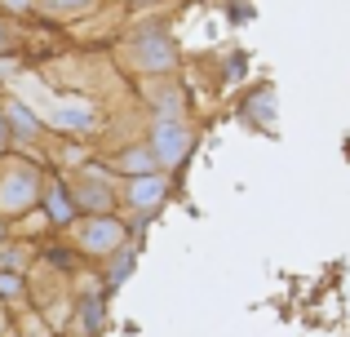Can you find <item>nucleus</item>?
I'll use <instances>...</instances> for the list:
<instances>
[{
	"label": "nucleus",
	"mask_w": 350,
	"mask_h": 337,
	"mask_svg": "<svg viewBox=\"0 0 350 337\" xmlns=\"http://www.w3.org/2000/svg\"><path fill=\"white\" fill-rule=\"evenodd\" d=\"M137 49H142V67H169L173 62V53H169V40H164V36H151V40H142L137 44Z\"/></svg>",
	"instance_id": "obj_4"
},
{
	"label": "nucleus",
	"mask_w": 350,
	"mask_h": 337,
	"mask_svg": "<svg viewBox=\"0 0 350 337\" xmlns=\"http://www.w3.org/2000/svg\"><path fill=\"white\" fill-rule=\"evenodd\" d=\"M85 244H89V249H98V253H107L111 244H120V222H107V217H103V222H94L85 231Z\"/></svg>",
	"instance_id": "obj_3"
},
{
	"label": "nucleus",
	"mask_w": 350,
	"mask_h": 337,
	"mask_svg": "<svg viewBox=\"0 0 350 337\" xmlns=\"http://www.w3.org/2000/svg\"><path fill=\"white\" fill-rule=\"evenodd\" d=\"M0 293H9V297H14V293H18V280H9V275H0Z\"/></svg>",
	"instance_id": "obj_11"
},
{
	"label": "nucleus",
	"mask_w": 350,
	"mask_h": 337,
	"mask_svg": "<svg viewBox=\"0 0 350 337\" xmlns=\"http://www.w3.org/2000/svg\"><path fill=\"white\" fill-rule=\"evenodd\" d=\"M5 120H14L18 133H36V116L27 111L23 103H9V107H5Z\"/></svg>",
	"instance_id": "obj_9"
},
{
	"label": "nucleus",
	"mask_w": 350,
	"mask_h": 337,
	"mask_svg": "<svg viewBox=\"0 0 350 337\" xmlns=\"http://www.w3.org/2000/svg\"><path fill=\"white\" fill-rule=\"evenodd\" d=\"M31 200H36V178L27 169L9 173L5 187H0V204H5V213H18V208H27Z\"/></svg>",
	"instance_id": "obj_2"
},
{
	"label": "nucleus",
	"mask_w": 350,
	"mask_h": 337,
	"mask_svg": "<svg viewBox=\"0 0 350 337\" xmlns=\"http://www.w3.org/2000/svg\"><path fill=\"white\" fill-rule=\"evenodd\" d=\"M53 124L58 129H89V111L85 107H62V111H53Z\"/></svg>",
	"instance_id": "obj_8"
},
{
	"label": "nucleus",
	"mask_w": 350,
	"mask_h": 337,
	"mask_svg": "<svg viewBox=\"0 0 350 337\" xmlns=\"http://www.w3.org/2000/svg\"><path fill=\"white\" fill-rule=\"evenodd\" d=\"M160 200H164V182H160V178H151V173H146V178L133 182V204H137V208L160 204Z\"/></svg>",
	"instance_id": "obj_5"
},
{
	"label": "nucleus",
	"mask_w": 350,
	"mask_h": 337,
	"mask_svg": "<svg viewBox=\"0 0 350 337\" xmlns=\"http://www.w3.org/2000/svg\"><path fill=\"white\" fill-rule=\"evenodd\" d=\"M120 169H129L133 178H142V173H151V169H155V151H146V147L124 151V156H120Z\"/></svg>",
	"instance_id": "obj_7"
},
{
	"label": "nucleus",
	"mask_w": 350,
	"mask_h": 337,
	"mask_svg": "<svg viewBox=\"0 0 350 337\" xmlns=\"http://www.w3.org/2000/svg\"><path fill=\"white\" fill-rule=\"evenodd\" d=\"M36 9L49 18H71V14H85L94 9V0H36Z\"/></svg>",
	"instance_id": "obj_6"
},
{
	"label": "nucleus",
	"mask_w": 350,
	"mask_h": 337,
	"mask_svg": "<svg viewBox=\"0 0 350 337\" xmlns=\"http://www.w3.org/2000/svg\"><path fill=\"white\" fill-rule=\"evenodd\" d=\"M187 147H191V133L182 129L178 120L160 116V120H155V129H151V151H155V160H164V165H178V160L187 156Z\"/></svg>",
	"instance_id": "obj_1"
},
{
	"label": "nucleus",
	"mask_w": 350,
	"mask_h": 337,
	"mask_svg": "<svg viewBox=\"0 0 350 337\" xmlns=\"http://www.w3.org/2000/svg\"><path fill=\"white\" fill-rule=\"evenodd\" d=\"M49 208H53V217H67V213H71V204H67V196H62V187L49 191Z\"/></svg>",
	"instance_id": "obj_10"
},
{
	"label": "nucleus",
	"mask_w": 350,
	"mask_h": 337,
	"mask_svg": "<svg viewBox=\"0 0 350 337\" xmlns=\"http://www.w3.org/2000/svg\"><path fill=\"white\" fill-rule=\"evenodd\" d=\"M0 138H5V111H0Z\"/></svg>",
	"instance_id": "obj_12"
}]
</instances>
